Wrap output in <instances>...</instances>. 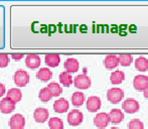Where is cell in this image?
Segmentation results:
<instances>
[{"mask_svg":"<svg viewBox=\"0 0 148 129\" xmlns=\"http://www.w3.org/2000/svg\"><path fill=\"white\" fill-rule=\"evenodd\" d=\"M135 68L139 72H146L148 70V60L144 57H139L135 60Z\"/></svg>","mask_w":148,"mask_h":129,"instance_id":"44dd1931","label":"cell"},{"mask_svg":"<svg viewBox=\"0 0 148 129\" xmlns=\"http://www.w3.org/2000/svg\"><path fill=\"white\" fill-rule=\"evenodd\" d=\"M139 103L136 101L135 99H126L124 102H123L122 108L126 113L129 114H133L136 113L139 110Z\"/></svg>","mask_w":148,"mask_h":129,"instance_id":"ba28073f","label":"cell"},{"mask_svg":"<svg viewBox=\"0 0 148 129\" xmlns=\"http://www.w3.org/2000/svg\"><path fill=\"white\" fill-rule=\"evenodd\" d=\"M118 58H119V63L123 67L130 66L133 62V57L130 54H121V55L118 56Z\"/></svg>","mask_w":148,"mask_h":129,"instance_id":"cb8c5ba5","label":"cell"},{"mask_svg":"<svg viewBox=\"0 0 148 129\" xmlns=\"http://www.w3.org/2000/svg\"><path fill=\"white\" fill-rule=\"evenodd\" d=\"M128 129H144V124L139 119H132L128 123Z\"/></svg>","mask_w":148,"mask_h":129,"instance_id":"83f0119b","label":"cell"},{"mask_svg":"<svg viewBox=\"0 0 148 129\" xmlns=\"http://www.w3.org/2000/svg\"><path fill=\"white\" fill-rule=\"evenodd\" d=\"M23 57H24L23 54H12L11 55V58L14 61H19V60H21Z\"/></svg>","mask_w":148,"mask_h":129,"instance_id":"f546056e","label":"cell"},{"mask_svg":"<svg viewBox=\"0 0 148 129\" xmlns=\"http://www.w3.org/2000/svg\"><path fill=\"white\" fill-rule=\"evenodd\" d=\"M49 127L51 129H62L64 122L59 117H51L49 120Z\"/></svg>","mask_w":148,"mask_h":129,"instance_id":"d4e9b609","label":"cell"},{"mask_svg":"<svg viewBox=\"0 0 148 129\" xmlns=\"http://www.w3.org/2000/svg\"><path fill=\"white\" fill-rule=\"evenodd\" d=\"M7 97L9 98L10 100H12L14 103H17V102H19L20 100H21L22 93H21V91H20V89L12 88L7 92Z\"/></svg>","mask_w":148,"mask_h":129,"instance_id":"7402d4cb","label":"cell"},{"mask_svg":"<svg viewBox=\"0 0 148 129\" xmlns=\"http://www.w3.org/2000/svg\"><path fill=\"white\" fill-rule=\"evenodd\" d=\"M101 99L97 96H92L89 97V99L87 100V109L90 112H97L99 111V109L101 108Z\"/></svg>","mask_w":148,"mask_h":129,"instance_id":"7c38bea8","label":"cell"},{"mask_svg":"<svg viewBox=\"0 0 148 129\" xmlns=\"http://www.w3.org/2000/svg\"><path fill=\"white\" fill-rule=\"evenodd\" d=\"M125 79V75L123 72H121V71H115V72H113L111 74V76H110V81H111V83L113 85H119L121 84V83L124 81Z\"/></svg>","mask_w":148,"mask_h":129,"instance_id":"ffe728a7","label":"cell"},{"mask_svg":"<svg viewBox=\"0 0 148 129\" xmlns=\"http://www.w3.org/2000/svg\"><path fill=\"white\" fill-rule=\"evenodd\" d=\"M91 84H92L91 79H90L89 77L85 74L78 75L74 80L75 87L78 88V89H81V90H85V89L90 88Z\"/></svg>","mask_w":148,"mask_h":129,"instance_id":"277c9868","label":"cell"},{"mask_svg":"<svg viewBox=\"0 0 148 129\" xmlns=\"http://www.w3.org/2000/svg\"><path fill=\"white\" fill-rule=\"evenodd\" d=\"M14 83L18 87H24L29 83V75L24 70H17L14 74Z\"/></svg>","mask_w":148,"mask_h":129,"instance_id":"6da1fadb","label":"cell"},{"mask_svg":"<svg viewBox=\"0 0 148 129\" xmlns=\"http://www.w3.org/2000/svg\"><path fill=\"white\" fill-rule=\"evenodd\" d=\"M85 102V95L82 92H75L72 95V104L77 107H80Z\"/></svg>","mask_w":148,"mask_h":129,"instance_id":"603a6c76","label":"cell"},{"mask_svg":"<svg viewBox=\"0 0 148 129\" xmlns=\"http://www.w3.org/2000/svg\"><path fill=\"white\" fill-rule=\"evenodd\" d=\"M25 125V118L22 114H14L9 119V126L11 129H23Z\"/></svg>","mask_w":148,"mask_h":129,"instance_id":"8992f818","label":"cell"},{"mask_svg":"<svg viewBox=\"0 0 148 129\" xmlns=\"http://www.w3.org/2000/svg\"><path fill=\"white\" fill-rule=\"evenodd\" d=\"M38 97L39 99H40V101L42 102H49V100L53 98V95H51V91H49V89L47 88H42L40 91H39V94H38Z\"/></svg>","mask_w":148,"mask_h":129,"instance_id":"4316f807","label":"cell"},{"mask_svg":"<svg viewBox=\"0 0 148 129\" xmlns=\"http://www.w3.org/2000/svg\"><path fill=\"white\" fill-rule=\"evenodd\" d=\"M15 104L12 100H10L8 97H5L0 101V111L3 114L11 113L15 109Z\"/></svg>","mask_w":148,"mask_h":129,"instance_id":"9c48e42d","label":"cell"},{"mask_svg":"<svg viewBox=\"0 0 148 129\" xmlns=\"http://www.w3.org/2000/svg\"><path fill=\"white\" fill-rule=\"evenodd\" d=\"M110 123V117L109 114L102 112V113H98L94 118V124L96 127L100 129H104L108 126V124Z\"/></svg>","mask_w":148,"mask_h":129,"instance_id":"5b68a950","label":"cell"},{"mask_svg":"<svg viewBox=\"0 0 148 129\" xmlns=\"http://www.w3.org/2000/svg\"><path fill=\"white\" fill-rule=\"evenodd\" d=\"M53 77V73L49 68H41L36 73V78L41 82H47Z\"/></svg>","mask_w":148,"mask_h":129,"instance_id":"ac0fdd59","label":"cell"},{"mask_svg":"<svg viewBox=\"0 0 148 129\" xmlns=\"http://www.w3.org/2000/svg\"><path fill=\"white\" fill-rule=\"evenodd\" d=\"M59 79H60V84H62V86H64V87H70L71 85L74 83V80H73L72 75H71L70 73H68V72L60 73Z\"/></svg>","mask_w":148,"mask_h":129,"instance_id":"d6986e66","label":"cell"},{"mask_svg":"<svg viewBox=\"0 0 148 129\" xmlns=\"http://www.w3.org/2000/svg\"><path fill=\"white\" fill-rule=\"evenodd\" d=\"M6 92V89H5V86H4L3 84H1L0 83V97H2L4 94H5Z\"/></svg>","mask_w":148,"mask_h":129,"instance_id":"4dcf8cb0","label":"cell"},{"mask_svg":"<svg viewBox=\"0 0 148 129\" xmlns=\"http://www.w3.org/2000/svg\"><path fill=\"white\" fill-rule=\"evenodd\" d=\"M84 115L78 109H74L68 114V122L72 126H78L83 122Z\"/></svg>","mask_w":148,"mask_h":129,"instance_id":"3957f363","label":"cell"},{"mask_svg":"<svg viewBox=\"0 0 148 129\" xmlns=\"http://www.w3.org/2000/svg\"><path fill=\"white\" fill-rule=\"evenodd\" d=\"M110 129H120V128H118V127H112V128H110Z\"/></svg>","mask_w":148,"mask_h":129,"instance_id":"d6a6232c","label":"cell"},{"mask_svg":"<svg viewBox=\"0 0 148 129\" xmlns=\"http://www.w3.org/2000/svg\"><path fill=\"white\" fill-rule=\"evenodd\" d=\"M143 94H144V97L146 98V99H148V87L145 89L144 91H143Z\"/></svg>","mask_w":148,"mask_h":129,"instance_id":"1f68e13d","label":"cell"},{"mask_svg":"<svg viewBox=\"0 0 148 129\" xmlns=\"http://www.w3.org/2000/svg\"><path fill=\"white\" fill-rule=\"evenodd\" d=\"M69 108H70V104H69L68 100H66L64 98L58 99L53 104V110L57 113H66Z\"/></svg>","mask_w":148,"mask_h":129,"instance_id":"4fadbf2b","label":"cell"},{"mask_svg":"<svg viewBox=\"0 0 148 129\" xmlns=\"http://www.w3.org/2000/svg\"><path fill=\"white\" fill-rule=\"evenodd\" d=\"M124 97V92L120 88H112L109 89L107 92V99L112 104H117L120 101H122Z\"/></svg>","mask_w":148,"mask_h":129,"instance_id":"7a4b0ae2","label":"cell"},{"mask_svg":"<svg viewBox=\"0 0 148 129\" xmlns=\"http://www.w3.org/2000/svg\"><path fill=\"white\" fill-rule=\"evenodd\" d=\"M47 88L49 89L53 97H59L60 94L62 93V89L58 83H49Z\"/></svg>","mask_w":148,"mask_h":129,"instance_id":"484cf974","label":"cell"},{"mask_svg":"<svg viewBox=\"0 0 148 129\" xmlns=\"http://www.w3.org/2000/svg\"><path fill=\"white\" fill-rule=\"evenodd\" d=\"M110 117V122L113 124H119L121 121H123L124 119V113L121 111L120 109H112L109 113Z\"/></svg>","mask_w":148,"mask_h":129,"instance_id":"e0dca14e","label":"cell"},{"mask_svg":"<svg viewBox=\"0 0 148 129\" xmlns=\"http://www.w3.org/2000/svg\"><path fill=\"white\" fill-rule=\"evenodd\" d=\"M133 87L137 91H144L148 87V77L145 75H138L133 80Z\"/></svg>","mask_w":148,"mask_h":129,"instance_id":"52a82bcc","label":"cell"},{"mask_svg":"<svg viewBox=\"0 0 148 129\" xmlns=\"http://www.w3.org/2000/svg\"><path fill=\"white\" fill-rule=\"evenodd\" d=\"M64 69H66V72L68 73H77L79 71V68H80V64H79V62L77 59H74V58H69L66 62H64Z\"/></svg>","mask_w":148,"mask_h":129,"instance_id":"5bb4252c","label":"cell"},{"mask_svg":"<svg viewBox=\"0 0 148 129\" xmlns=\"http://www.w3.org/2000/svg\"><path fill=\"white\" fill-rule=\"evenodd\" d=\"M119 64L120 63H119L118 56L108 55L107 57L104 59V66H105V68L108 69V70H113V69H115Z\"/></svg>","mask_w":148,"mask_h":129,"instance_id":"9a60e30c","label":"cell"},{"mask_svg":"<svg viewBox=\"0 0 148 129\" xmlns=\"http://www.w3.org/2000/svg\"><path fill=\"white\" fill-rule=\"evenodd\" d=\"M40 57L36 54H29L25 57V64L28 69H37L40 66Z\"/></svg>","mask_w":148,"mask_h":129,"instance_id":"8fae6325","label":"cell"},{"mask_svg":"<svg viewBox=\"0 0 148 129\" xmlns=\"http://www.w3.org/2000/svg\"><path fill=\"white\" fill-rule=\"evenodd\" d=\"M9 64V56L7 54H0V68H6Z\"/></svg>","mask_w":148,"mask_h":129,"instance_id":"f1b7e54d","label":"cell"},{"mask_svg":"<svg viewBox=\"0 0 148 129\" xmlns=\"http://www.w3.org/2000/svg\"><path fill=\"white\" fill-rule=\"evenodd\" d=\"M45 61L47 66H49V68H56L60 63V57L58 54H47L45 55Z\"/></svg>","mask_w":148,"mask_h":129,"instance_id":"2e32d148","label":"cell"},{"mask_svg":"<svg viewBox=\"0 0 148 129\" xmlns=\"http://www.w3.org/2000/svg\"><path fill=\"white\" fill-rule=\"evenodd\" d=\"M49 113L45 108L39 107L36 108L33 112V118L37 123H45L47 119H49Z\"/></svg>","mask_w":148,"mask_h":129,"instance_id":"30bf717a","label":"cell"}]
</instances>
